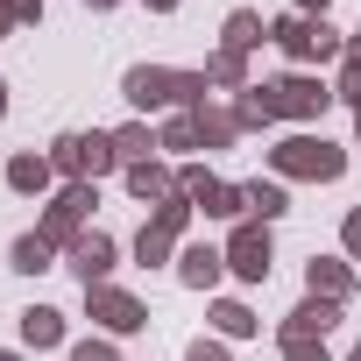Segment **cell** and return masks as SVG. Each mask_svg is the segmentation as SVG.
I'll use <instances>...</instances> for the list:
<instances>
[{"instance_id":"obj_14","label":"cell","mask_w":361,"mask_h":361,"mask_svg":"<svg viewBox=\"0 0 361 361\" xmlns=\"http://www.w3.org/2000/svg\"><path fill=\"white\" fill-rule=\"evenodd\" d=\"M128 185H135V199H177V177L163 163H128Z\"/></svg>"},{"instance_id":"obj_5","label":"cell","mask_w":361,"mask_h":361,"mask_svg":"<svg viewBox=\"0 0 361 361\" xmlns=\"http://www.w3.org/2000/svg\"><path fill=\"white\" fill-rule=\"evenodd\" d=\"M185 213H192V206H185V192H177V199H163V206H156V220L142 227L135 255H142V262H163V255H170V241H177V227H185Z\"/></svg>"},{"instance_id":"obj_30","label":"cell","mask_w":361,"mask_h":361,"mask_svg":"<svg viewBox=\"0 0 361 361\" xmlns=\"http://www.w3.org/2000/svg\"><path fill=\"white\" fill-rule=\"evenodd\" d=\"M92 8H114V0H92Z\"/></svg>"},{"instance_id":"obj_4","label":"cell","mask_w":361,"mask_h":361,"mask_svg":"<svg viewBox=\"0 0 361 361\" xmlns=\"http://www.w3.org/2000/svg\"><path fill=\"white\" fill-rule=\"evenodd\" d=\"M50 163H57V170H71V177H99V170H114V163H121V149H114V135H64Z\"/></svg>"},{"instance_id":"obj_25","label":"cell","mask_w":361,"mask_h":361,"mask_svg":"<svg viewBox=\"0 0 361 361\" xmlns=\"http://www.w3.org/2000/svg\"><path fill=\"white\" fill-rule=\"evenodd\" d=\"M192 361H227V347L220 340H192Z\"/></svg>"},{"instance_id":"obj_35","label":"cell","mask_w":361,"mask_h":361,"mask_svg":"<svg viewBox=\"0 0 361 361\" xmlns=\"http://www.w3.org/2000/svg\"><path fill=\"white\" fill-rule=\"evenodd\" d=\"M354 121H361V106H354Z\"/></svg>"},{"instance_id":"obj_24","label":"cell","mask_w":361,"mask_h":361,"mask_svg":"<svg viewBox=\"0 0 361 361\" xmlns=\"http://www.w3.org/2000/svg\"><path fill=\"white\" fill-rule=\"evenodd\" d=\"M71 361H121V354H114V347H106V340H85V347H78V354H71Z\"/></svg>"},{"instance_id":"obj_21","label":"cell","mask_w":361,"mask_h":361,"mask_svg":"<svg viewBox=\"0 0 361 361\" xmlns=\"http://www.w3.org/2000/svg\"><path fill=\"white\" fill-rule=\"evenodd\" d=\"M114 149H121L128 163H149V149H156V142H149V128H121V135H114Z\"/></svg>"},{"instance_id":"obj_28","label":"cell","mask_w":361,"mask_h":361,"mask_svg":"<svg viewBox=\"0 0 361 361\" xmlns=\"http://www.w3.org/2000/svg\"><path fill=\"white\" fill-rule=\"evenodd\" d=\"M298 8H305V15H312V8H319V15H326V0H298Z\"/></svg>"},{"instance_id":"obj_9","label":"cell","mask_w":361,"mask_h":361,"mask_svg":"<svg viewBox=\"0 0 361 361\" xmlns=\"http://www.w3.org/2000/svg\"><path fill=\"white\" fill-rule=\"evenodd\" d=\"M85 206H92V185H71L57 206H50V220H43V241L57 248V241H78V220H85Z\"/></svg>"},{"instance_id":"obj_16","label":"cell","mask_w":361,"mask_h":361,"mask_svg":"<svg viewBox=\"0 0 361 361\" xmlns=\"http://www.w3.org/2000/svg\"><path fill=\"white\" fill-rule=\"evenodd\" d=\"M50 170H57L50 156H15V163H8V185H15V192H43Z\"/></svg>"},{"instance_id":"obj_18","label":"cell","mask_w":361,"mask_h":361,"mask_svg":"<svg viewBox=\"0 0 361 361\" xmlns=\"http://www.w3.org/2000/svg\"><path fill=\"white\" fill-rule=\"evenodd\" d=\"M255 43H262V22H255L248 8H241V15H227V50L241 57V50H255Z\"/></svg>"},{"instance_id":"obj_1","label":"cell","mask_w":361,"mask_h":361,"mask_svg":"<svg viewBox=\"0 0 361 361\" xmlns=\"http://www.w3.org/2000/svg\"><path fill=\"white\" fill-rule=\"evenodd\" d=\"M128 99H135V106H185V99H206V71H156V64H135V71H128Z\"/></svg>"},{"instance_id":"obj_13","label":"cell","mask_w":361,"mask_h":361,"mask_svg":"<svg viewBox=\"0 0 361 361\" xmlns=\"http://www.w3.org/2000/svg\"><path fill=\"white\" fill-rule=\"evenodd\" d=\"M22 340H29V347H57V340H64V312L29 305V312H22Z\"/></svg>"},{"instance_id":"obj_10","label":"cell","mask_w":361,"mask_h":361,"mask_svg":"<svg viewBox=\"0 0 361 361\" xmlns=\"http://www.w3.org/2000/svg\"><path fill=\"white\" fill-rule=\"evenodd\" d=\"M71 269H78L85 290H99L106 269H114V241H106V234H78V241H71Z\"/></svg>"},{"instance_id":"obj_32","label":"cell","mask_w":361,"mask_h":361,"mask_svg":"<svg viewBox=\"0 0 361 361\" xmlns=\"http://www.w3.org/2000/svg\"><path fill=\"white\" fill-rule=\"evenodd\" d=\"M347 361H361V347H354V354H347Z\"/></svg>"},{"instance_id":"obj_27","label":"cell","mask_w":361,"mask_h":361,"mask_svg":"<svg viewBox=\"0 0 361 361\" xmlns=\"http://www.w3.org/2000/svg\"><path fill=\"white\" fill-rule=\"evenodd\" d=\"M15 29V0H0V36H8Z\"/></svg>"},{"instance_id":"obj_26","label":"cell","mask_w":361,"mask_h":361,"mask_svg":"<svg viewBox=\"0 0 361 361\" xmlns=\"http://www.w3.org/2000/svg\"><path fill=\"white\" fill-rule=\"evenodd\" d=\"M347 255H354V262H361V206H354V213H347Z\"/></svg>"},{"instance_id":"obj_22","label":"cell","mask_w":361,"mask_h":361,"mask_svg":"<svg viewBox=\"0 0 361 361\" xmlns=\"http://www.w3.org/2000/svg\"><path fill=\"white\" fill-rule=\"evenodd\" d=\"M163 149H199V114H185V121H170Z\"/></svg>"},{"instance_id":"obj_15","label":"cell","mask_w":361,"mask_h":361,"mask_svg":"<svg viewBox=\"0 0 361 361\" xmlns=\"http://www.w3.org/2000/svg\"><path fill=\"white\" fill-rule=\"evenodd\" d=\"M283 206H290V199H283V185H262V177H255V185H241V213H255L262 227H269Z\"/></svg>"},{"instance_id":"obj_8","label":"cell","mask_w":361,"mask_h":361,"mask_svg":"<svg viewBox=\"0 0 361 361\" xmlns=\"http://www.w3.org/2000/svg\"><path fill=\"white\" fill-rule=\"evenodd\" d=\"M177 192H185V206H206V213H241V192L220 185V177H206V170H185Z\"/></svg>"},{"instance_id":"obj_3","label":"cell","mask_w":361,"mask_h":361,"mask_svg":"<svg viewBox=\"0 0 361 361\" xmlns=\"http://www.w3.org/2000/svg\"><path fill=\"white\" fill-rule=\"evenodd\" d=\"M276 170H283V177H340L347 156H340L333 142H319V135H290V142L276 149Z\"/></svg>"},{"instance_id":"obj_34","label":"cell","mask_w":361,"mask_h":361,"mask_svg":"<svg viewBox=\"0 0 361 361\" xmlns=\"http://www.w3.org/2000/svg\"><path fill=\"white\" fill-rule=\"evenodd\" d=\"M354 50H361V36H354Z\"/></svg>"},{"instance_id":"obj_12","label":"cell","mask_w":361,"mask_h":361,"mask_svg":"<svg viewBox=\"0 0 361 361\" xmlns=\"http://www.w3.org/2000/svg\"><path fill=\"white\" fill-rule=\"evenodd\" d=\"M227 269V248H185V262H177V276H185L192 290H213Z\"/></svg>"},{"instance_id":"obj_7","label":"cell","mask_w":361,"mask_h":361,"mask_svg":"<svg viewBox=\"0 0 361 361\" xmlns=\"http://www.w3.org/2000/svg\"><path fill=\"white\" fill-rule=\"evenodd\" d=\"M227 269H234L241 283H262V276H269V234H262V227H241V234L227 241Z\"/></svg>"},{"instance_id":"obj_17","label":"cell","mask_w":361,"mask_h":361,"mask_svg":"<svg viewBox=\"0 0 361 361\" xmlns=\"http://www.w3.org/2000/svg\"><path fill=\"white\" fill-rule=\"evenodd\" d=\"M305 283H312V298H333V305L354 290V276H347L340 262H312V276H305Z\"/></svg>"},{"instance_id":"obj_2","label":"cell","mask_w":361,"mask_h":361,"mask_svg":"<svg viewBox=\"0 0 361 361\" xmlns=\"http://www.w3.org/2000/svg\"><path fill=\"white\" fill-rule=\"evenodd\" d=\"M269 36H276V50H283L290 64H312V57H340V36L326 29V15H319V22H312V15H290V22H276Z\"/></svg>"},{"instance_id":"obj_23","label":"cell","mask_w":361,"mask_h":361,"mask_svg":"<svg viewBox=\"0 0 361 361\" xmlns=\"http://www.w3.org/2000/svg\"><path fill=\"white\" fill-rule=\"evenodd\" d=\"M283 354H290V361H326V347H319V340H283Z\"/></svg>"},{"instance_id":"obj_29","label":"cell","mask_w":361,"mask_h":361,"mask_svg":"<svg viewBox=\"0 0 361 361\" xmlns=\"http://www.w3.org/2000/svg\"><path fill=\"white\" fill-rule=\"evenodd\" d=\"M149 8H163V15H170V8H177V0H149Z\"/></svg>"},{"instance_id":"obj_19","label":"cell","mask_w":361,"mask_h":361,"mask_svg":"<svg viewBox=\"0 0 361 361\" xmlns=\"http://www.w3.org/2000/svg\"><path fill=\"white\" fill-rule=\"evenodd\" d=\"M15 269H22V276L50 269V241H43V234H22V241H15Z\"/></svg>"},{"instance_id":"obj_33","label":"cell","mask_w":361,"mask_h":361,"mask_svg":"<svg viewBox=\"0 0 361 361\" xmlns=\"http://www.w3.org/2000/svg\"><path fill=\"white\" fill-rule=\"evenodd\" d=\"M0 361H15V354H0Z\"/></svg>"},{"instance_id":"obj_20","label":"cell","mask_w":361,"mask_h":361,"mask_svg":"<svg viewBox=\"0 0 361 361\" xmlns=\"http://www.w3.org/2000/svg\"><path fill=\"white\" fill-rule=\"evenodd\" d=\"M213 319H220V333H234V340H241V333H255V312H248V305H234V298H227V305H213Z\"/></svg>"},{"instance_id":"obj_11","label":"cell","mask_w":361,"mask_h":361,"mask_svg":"<svg viewBox=\"0 0 361 361\" xmlns=\"http://www.w3.org/2000/svg\"><path fill=\"white\" fill-rule=\"evenodd\" d=\"M333 319H340V305H333V298H305V305L283 319V340H312V333L326 340V326H333Z\"/></svg>"},{"instance_id":"obj_31","label":"cell","mask_w":361,"mask_h":361,"mask_svg":"<svg viewBox=\"0 0 361 361\" xmlns=\"http://www.w3.org/2000/svg\"><path fill=\"white\" fill-rule=\"evenodd\" d=\"M0 114H8V92H0Z\"/></svg>"},{"instance_id":"obj_6","label":"cell","mask_w":361,"mask_h":361,"mask_svg":"<svg viewBox=\"0 0 361 361\" xmlns=\"http://www.w3.org/2000/svg\"><path fill=\"white\" fill-rule=\"evenodd\" d=\"M85 305H92V319H99L106 333H142V326H149V312H142L128 290H106V283H99V290H85Z\"/></svg>"}]
</instances>
